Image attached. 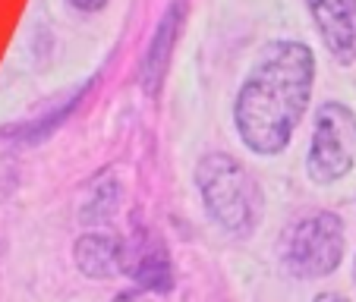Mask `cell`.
Segmentation results:
<instances>
[{
  "instance_id": "1",
  "label": "cell",
  "mask_w": 356,
  "mask_h": 302,
  "mask_svg": "<svg viewBox=\"0 0 356 302\" xmlns=\"http://www.w3.org/2000/svg\"><path fill=\"white\" fill-rule=\"evenodd\" d=\"M316 82V54L302 41H271L246 73L234 101L243 145L262 158L281 155L300 126Z\"/></svg>"
},
{
  "instance_id": "2",
  "label": "cell",
  "mask_w": 356,
  "mask_h": 302,
  "mask_svg": "<svg viewBox=\"0 0 356 302\" xmlns=\"http://www.w3.org/2000/svg\"><path fill=\"white\" fill-rule=\"evenodd\" d=\"M195 186L218 227L246 236L259 217V186L227 151H209L195 164Z\"/></svg>"
},
{
  "instance_id": "3",
  "label": "cell",
  "mask_w": 356,
  "mask_h": 302,
  "mask_svg": "<svg viewBox=\"0 0 356 302\" xmlns=\"http://www.w3.org/2000/svg\"><path fill=\"white\" fill-rule=\"evenodd\" d=\"M284 265L290 274L318 280L337 271L343 258V224L331 211L306 215L287 230L281 246Z\"/></svg>"
},
{
  "instance_id": "4",
  "label": "cell",
  "mask_w": 356,
  "mask_h": 302,
  "mask_svg": "<svg viewBox=\"0 0 356 302\" xmlns=\"http://www.w3.org/2000/svg\"><path fill=\"white\" fill-rule=\"evenodd\" d=\"M356 164V114L341 101H325L316 114V129L309 142V170L312 183H337Z\"/></svg>"
},
{
  "instance_id": "5",
  "label": "cell",
  "mask_w": 356,
  "mask_h": 302,
  "mask_svg": "<svg viewBox=\"0 0 356 302\" xmlns=\"http://www.w3.org/2000/svg\"><path fill=\"white\" fill-rule=\"evenodd\" d=\"M328 54L337 63H356V0H306Z\"/></svg>"
},
{
  "instance_id": "6",
  "label": "cell",
  "mask_w": 356,
  "mask_h": 302,
  "mask_svg": "<svg viewBox=\"0 0 356 302\" xmlns=\"http://www.w3.org/2000/svg\"><path fill=\"white\" fill-rule=\"evenodd\" d=\"M180 22H183V0H174L168 7V13L161 16V22L155 26V35H152L145 51V60H142V88H145V94L161 92L170 57H174V44L180 38Z\"/></svg>"
},
{
  "instance_id": "7",
  "label": "cell",
  "mask_w": 356,
  "mask_h": 302,
  "mask_svg": "<svg viewBox=\"0 0 356 302\" xmlns=\"http://www.w3.org/2000/svg\"><path fill=\"white\" fill-rule=\"evenodd\" d=\"M76 268L92 280H108L129 268L127 246L111 233H86L76 240Z\"/></svg>"
},
{
  "instance_id": "8",
  "label": "cell",
  "mask_w": 356,
  "mask_h": 302,
  "mask_svg": "<svg viewBox=\"0 0 356 302\" xmlns=\"http://www.w3.org/2000/svg\"><path fill=\"white\" fill-rule=\"evenodd\" d=\"M117 201H120V183L111 174H98V180L88 186L86 201H82V221L86 224H104L114 217Z\"/></svg>"
},
{
  "instance_id": "9",
  "label": "cell",
  "mask_w": 356,
  "mask_h": 302,
  "mask_svg": "<svg viewBox=\"0 0 356 302\" xmlns=\"http://www.w3.org/2000/svg\"><path fill=\"white\" fill-rule=\"evenodd\" d=\"M133 277L139 287L164 293L174 287V271H170V258L164 249H145L139 255V262L133 265Z\"/></svg>"
},
{
  "instance_id": "10",
  "label": "cell",
  "mask_w": 356,
  "mask_h": 302,
  "mask_svg": "<svg viewBox=\"0 0 356 302\" xmlns=\"http://www.w3.org/2000/svg\"><path fill=\"white\" fill-rule=\"evenodd\" d=\"M67 3L79 13H98V10L108 7V0H67Z\"/></svg>"
},
{
  "instance_id": "11",
  "label": "cell",
  "mask_w": 356,
  "mask_h": 302,
  "mask_svg": "<svg viewBox=\"0 0 356 302\" xmlns=\"http://www.w3.org/2000/svg\"><path fill=\"white\" fill-rule=\"evenodd\" d=\"M316 302H350L347 296H337V293H322V296H316Z\"/></svg>"
}]
</instances>
